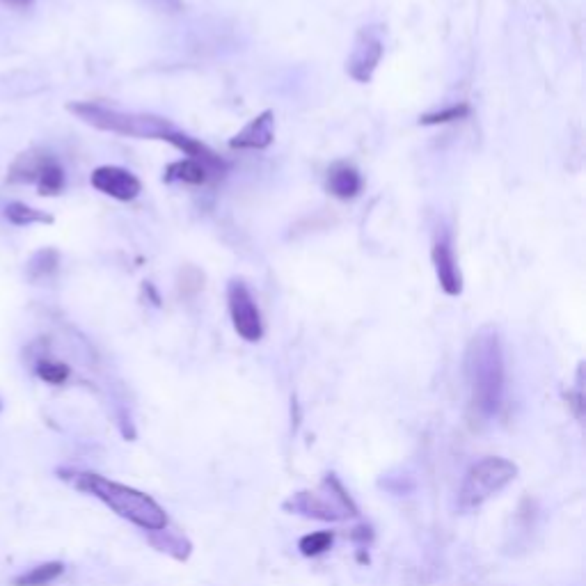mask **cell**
Here are the masks:
<instances>
[{
  "mask_svg": "<svg viewBox=\"0 0 586 586\" xmlns=\"http://www.w3.org/2000/svg\"><path fill=\"white\" fill-rule=\"evenodd\" d=\"M328 190L339 200H353L362 190V177L353 165L339 163L328 172Z\"/></svg>",
  "mask_w": 586,
  "mask_h": 586,
  "instance_id": "12",
  "label": "cell"
},
{
  "mask_svg": "<svg viewBox=\"0 0 586 586\" xmlns=\"http://www.w3.org/2000/svg\"><path fill=\"white\" fill-rule=\"evenodd\" d=\"M3 3L10 7H17V10H23V7H28L33 0H3Z\"/></svg>",
  "mask_w": 586,
  "mask_h": 586,
  "instance_id": "20",
  "label": "cell"
},
{
  "mask_svg": "<svg viewBox=\"0 0 586 586\" xmlns=\"http://www.w3.org/2000/svg\"><path fill=\"white\" fill-rule=\"evenodd\" d=\"M168 179L170 181H184V184H193V186H200L207 181V174L209 168L200 161H193V158H184V161H177L168 165Z\"/></svg>",
  "mask_w": 586,
  "mask_h": 586,
  "instance_id": "13",
  "label": "cell"
},
{
  "mask_svg": "<svg viewBox=\"0 0 586 586\" xmlns=\"http://www.w3.org/2000/svg\"><path fill=\"white\" fill-rule=\"evenodd\" d=\"M380 58H383V42H380L376 30L367 28V30H362L358 39H355L353 53L346 62V71L358 83H369L371 76H374L376 67H378Z\"/></svg>",
  "mask_w": 586,
  "mask_h": 586,
  "instance_id": "9",
  "label": "cell"
},
{
  "mask_svg": "<svg viewBox=\"0 0 586 586\" xmlns=\"http://www.w3.org/2000/svg\"><path fill=\"white\" fill-rule=\"evenodd\" d=\"M37 376L46 380V383L51 385H60L65 383V380L69 378V367L67 364L62 362H51V360H44L37 364Z\"/></svg>",
  "mask_w": 586,
  "mask_h": 586,
  "instance_id": "17",
  "label": "cell"
},
{
  "mask_svg": "<svg viewBox=\"0 0 586 586\" xmlns=\"http://www.w3.org/2000/svg\"><path fill=\"white\" fill-rule=\"evenodd\" d=\"M67 110L69 113H74L81 122L94 126V129L106 131V133H117V136H126V138L165 140L174 131V126L168 120H163V117L126 113V110L92 104V101L69 104Z\"/></svg>",
  "mask_w": 586,
  "mask_h": 586,
  "instance_id": "3",
  "label": "cell"
},
{
  "mask_svg": "<svg viewBox=\"0 0 586 586\" xmlns=\"http://www.w3.org/2000/svg\"><path fill=\"white\" fill-rule=\"evenodd\" d=\"M275 138V117L271 110L257 115L232 138V149H266Z\"/></svg>",
  "mask_w": 586,
  "mask_h": 586,
  "instance_id": "11",
  "label": "cell"
},
{
  "mask_svg": "<svg viewBox=\"0 0 586 586\" xmlns=\"http://www.w3.org/2000/svg\"><path fill=\"white\" fill-rule=\"evenodd\" d=\"M284 509L319 520H344L358 513L355 504L351 502V497L346 495L342 483L335 477L323 481L319 490H307V493L293 495L291 500L284 504Z\"/></svg>",
  "mask_w": 586,
  "mask_h": 586,
  "instance_id": "5",
  "label": "cell"
},
{
  "mask_svg": "<svg viewBox=\"0 0 586 586\" xmlns=\"http://www.w3.org/2000/svg\"><path fill=\"white\" fill-rule=\"evenodd\" d=\"M227 303L236 335L243 337L245 342H259L264 337V323H261V312L250 289L239 280L229 282Z\"/></svg>",
  "mask_w": 586,
  "mask_h": 586,
  "instance_id": "7",
  "label": "cell"
},
{
  "mask_svg": "<svg viewBox=\"0 0 586 586\" xmlns=\"http://www.w3.org/2000/svg\"><path fill=\"white\" fill-rule=\"evenodd\" d=\"M149 3H154V5L161 7V10H168V12H179L181 7H184L181 0H149Z\"/></svg>",
  "mask_w": 586,
  "mask_h": 586,
  "instance_id": "19",
  "label": "cell"
},
{
  "mask_svg": "<svg viewBox=\"0 0 586 586\" xmlns=\"http://www.w3.org/2000/svg\"><path fill=\"white\" fill-rule=\"evenodd\" d=\"M518 477L516 463L506 461V458H483L477 465L470 467V472L465 474L461 493H458V506L465 511L479 509L483 502H488L490 497L509 486V483Z\"/></svg>",
  "mask_w": 586,
  "mask_h": 586,
  "instance_id": "4",
  "label": "cell"
},
{
  "mask_svg": "<svg viewBox=\"0 0 586 586\" xmlns=\"http://www.w3.org/2000/svg\"><path fill=\"white\" fill-rule=\"evenodd\" d=\"M465 115H467V106H451L447 110H442V113L422 117V124H447V122L461 120V117Z\"/></svg>",
  "mask_w": 586,
  "mask_h": 586,
  "instance_id": "18",
  "label": "cell"
},
{
  "mask_svg": "<svg viewBox=\"0 0 586 586\" xmlns=\"http://www.w3.org/2000/svg\"><path fill=\"white\" fill-rule=\"evenodd\" d=\"M467 380L472 406L479 417L500 413L504 401V355L497 332L483 330L472 339L467 351Z\"/></svg>",
  "mask_w": 586,
  "mask_h": 586,
  "instance_id": "1",
  "label": "cell"
},
{
  "mask_svg": "<svg viewBox=\"0 0 586 586\" xmlns=\"http://www.w3.org/2000/svg\"><path fill=\"white\" fill-rule=\"evenodd\" d=\"M332 541H335V536H332L330 532H316V534L300 538L298 548L305 557H316V554H323L326 550H330Z\"/></svg>",
  "mask_w": 586,
  "mask_h": 586,
  "instance_id": "16",
  "label": "cell"
},
{
  "mask_svg": "<svg viewBox=\"0 0 586 586\" xmlns=\"http://www.w3.org/2000/svg\"><path fill=\"white\" fill-rule=\"evenodd\" d=\"M10 181L14 184H33L39 195H60L65 188V170L49 154L28 152L21 154L10 168Z\"/></svg>",
  "mask_w": 586,
  "mask_h": 586,
  "instance_id": "6",
  "label": "cell"
},
{
  "mask_svg": "<svg viewBox=\"0 0 586 586\" xmlns=\"http://www.w3.org/2000/svg\"><path fill=\"white\" fill-rule=\"evenodd\" d=\"M62 573H65V566H62L60 561H49V564L30 568L28 573L19 575L17 580H14V586H46L58 580Z\"/></svg>",
  "mask_w": 586,
  "mask_h": 586,
  "instance_id": "14",
  "label": "cell"
},
{
  "mask_svg": "<svg viewBox=\"0 0 586 586\" xmlns=\"http://www.w3.org/2000/svg\"><path fill=\"white\" fill-rule=\"evenodd\" d=\"M5 218L10 220L12 225H19V227H23V225H35V223H42V225H51L53 223V218L49 216V213L28 207V204H23V202L7 204Z\"/></svg>",
  "mask_w": 586,
  "mask_h": 586,
  "instance_id": "15",
  "label": "cell"
},
{
  "mask_svg": "<svg viewBox=\"0 0 586 586\" xmlns=\"http://www.w3.org/2000/svg\"><path fill=\"white\" fill-rule=\"evenodd\" d=\"M433 266L442 291L449 293V296H458V293L463 291V277L461 271H458V261L454 255V248H451L449 236H438V239H435Z\"/></svg>",
  "mask_w": 586,
  "mask_h": 586,
  "instance_id": "10",
  "label": "cell"
},
{
  "mask_svg": "<svg viewBox=\"0 0 586 586\" xmlns=\"http://www.w3.org/2000/svg\"><path fill=\"white\" fill-rule=\"evenodd\" d=\"M78 488L85 490L104 502L110 511H115L117 516L133 522L149 532H161L168 527V516L158 506L152 497L140 493L136 488L124 486V483L110 481L99 474H81L78 477Z\"/></svg>",
  "mask_w": 586,
  "mask_h": 586,
  "instance_id": "2",
  "label": "cell"
},
{
  "mask_svg": "<svg viewBox=\"0 0 586 586\" xmlns=\"http://www.w3.org/2000/svg\"><path fill=\"white\" fill-rule=\"evenodd\" d=\"M90 184L108 197H113L117 202H131L136 200L142 190L140 179L136 174L129 172L120 165H101L92 172Z\"/></svg>",
  "mask_w": 586,
  "mask_h": 586,
  "instance_id": "8",
  "label": "cell"
}]
</instances>
